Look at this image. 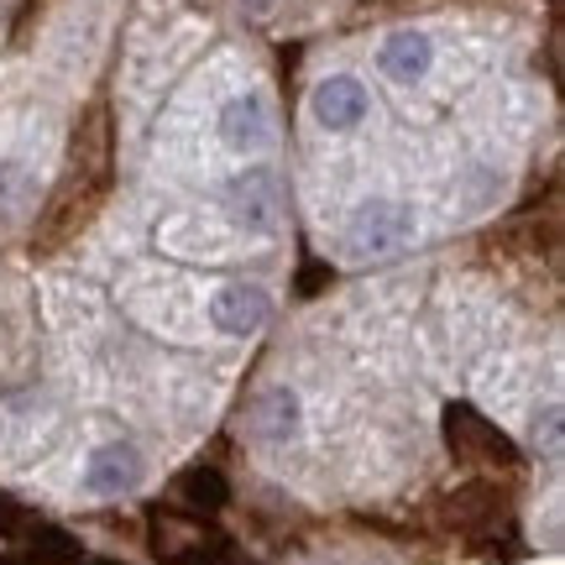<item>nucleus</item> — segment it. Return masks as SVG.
<instances>
[{
    "mask_svg": "<svg viewBox=\"0 0 565 565\" xmlns=\"http://www.w3.org/2000/svg\"><path fill=\"white\" fill-rule=\"evenodd\" d=\"M267 315H273V303L257 282H225L215 288V299H210V320L221 324L225 335H252V330H263Z\"/></svg>",
    "mask_w": 565,
    "mask_h": 565,
    "instance_id": "6",
    "label": "nucleus"
},
{
    "mask_svg": "<svg viewBox=\"0 0 565 565\" xmlns=\"http://www.w3.org/2000/svg\"><path fill=\"white\" fill-rule=\"evenodd\" d=\"M26 565H79V545L53 524L26 529Z\"/></svg>",
    "mask_w": 565,
    "mask_h": 565,
    "instance_id": "11",
    "label": "nucleus"
},
{
    "mask_svg": "<svg viewBox=\"0 0 565 565\" xmlns=\"http://www.w3.org/2000/svg\"><path fill=\"white\" fill-rule=\"evenodd\" d=\"M246 11H267V6H273V0H242Z\"/></svg>",
    "mask_w": 565,
    "mask_h": 565,
    "instance_id": "14",
    "label": "nucleus"
},
{
    "mask_svg": "<svg viewBox=\"0 0 565 565\" xmlns=\"http://www.w3.org/2000/svg\"><path fill=\"white\" fill-rule=\"evenodd\" d=\"M152 550H158L168 565H215L225 561V540L210 524H173V519H158V534H152Z\"/></svg>",
    "mask_w": 565,
    "mask_h": 565,
    "instance_id": "4",
    "label": "nucleus"
},
{
    "mask_svg": "<svg viewBox=\"0 0 565 565\" xmlns=\"http://www.w3.org/2000/svg\"><path fill=\"white\" fill-rule=\"evenodd\" d=\"M309 110H315V121L324 131H356L366 121V110H372V95H366V84L356 74H330V79L315 84Z\"/></svg>",
    "mask_w": 565,
    "mask_h": 565,
    "instance_id": "3",
    "label": "nucleus"
},
{
    "mask_svg": "<svg viewBox=\"0 0 565 565\" xmlns=\"http://www.w3.org/2000/svg\"><path fill=\"white\" fill-rule=\"evenodd\" d=\"M267 137H273V116L263 95H236L221 110V141L231 152H263Z\"/></svg>",
    "mask_w": 565,
    "mask_h": 565,
    "instance_id": "7",
    "label": "nucleus"
},
{
    "mask_svg": "<svg viewBox=\"0 0 565 565\" xmlns=\"http://www.w3.org/2000/svg\"><path fill=\"white\" fill-rule=\"evenodd\" d=\"M141 477V456L137 445H100L89 456V487L95 492H116V487H131Z\"/></svg>",
    "mask_w": 565,
    "mask_h": 565,
    "instance_id": "9",
    "label": "nucleus"
},
{
    "mask_svg": "<svg viewBox=\"0 0 565 565\" xmlns=\"http://www.w3.org/2000/svg\"><path fill=\"white\" fill-rule=\"evenodd\" d=\"M377 68H383L393 84H414L429 79V68H435V38L429 32H414V26H398V32H387L383 47H377Z\"/></svg>",
    "mask_w": 565,
    "mask_h": 565,
    "instance_id": "5",
    "label": "nucleus"
},
{
    "mask_svg": "<svg viewBox=\"0 0 565 565\" xmlns=\"http://www.w3.org/2000/svg\"><path fill=\"white\" fill-rule=\"evenodd\" d=\"M445 435H450V450H456L461 461H492V466L519 461V450H513V440H508L503 429L487 419V414L466 408V404H450V414H445Z\"/></svg>",
    "mask_w": 565,
    "mask_h": 565,
    "instance_id": "2",
    "label": "nucleus"
},
{
    "mask_svg": "<svg viewBox=\"0 0 565 565\" xmlns=\"http://www.w3.org/2000/svg\"><path fill=\"white\" fill-rule=\"evenodd\" d=\"M95 565H116V561H95Z\"/></svg>",
    "mask_w": 565,
    "mask_h": 565,
    "instance_id": "15",
    "label": "nucleus"
},
{
    "mask_svg": "<svg viewBox=\"0 0 565 565\" xmlns=\"http://www.w3.org/2000/svg\"><path fill=\"white\" fill-rule=\"evenodd\" d=\"M252 429H257L267 445H294L303 435L299 393H288V387H267L263 398L252 404Z\"/></svg>",
    "mask_w": 565,
    "mask_h": 565,
    "instance_id": "8",
    "label": "nucleus"
},
{
    "mask_svg": "<svg viewBox=\"0 0 565 565\" xmlns=\"http://www.w3.org/2000/svg\"><path fill=\"white\" fill-rule=\"evenodd\" d=\"M414 210L404 200H366L356 215H351V242L356 252H372V257H387V252H398V246L414 242Z\"/></svg>",
    "mask_w": 565,
    "mask_h": 565,
    "instance_id": "1",
    "label": "nucleus"
},
{
    "mask_svg": "<svg viewBox=\"0 0 565 565\" xmlns=\"http://www.w3.org/2000/svg\"><path fill=\"white\" fill-rule=\"evenodd\" d=\"M26 529V513H21V503H11L6 492H0V534H21Z\"/></svg>",
    "mask_w": 565,
    "mask_h": 565,
    "instance_id": "13",
    "label": "nucleus"
},
{
    "mask_svg": "<svg viewBox=\"0 0 565 565\" xmlns=\"http://www.w3.org/2000/svg\"><path fill=\"white\" fill-rule=\"evenodd\" d=\"M32 189H38L32 162L26 158H0V215H17L21 204L32 200Z\"/></svg>",
    "mask_w": 565,
    "mask_h": 565,
    "instance_id": "12",
    "label": "nucleus"
},
{
    "mask_svg": "<svg viewBox=\"0 0 565 565\" xmlns=\"http://www.w3.org/2000/svg\"><path fill=\"white\" fill-rule=\"evenodd\" d=\"M179 503L183 508H194V513H221L225 508V498H231V492H225V477L221 471H215V466H189V471H179Z\"/></svg>",
    "mask_w": 565,
    "mask_h": 565,
    "instance_id": "10",
    "label": "nucleus"
}]
</instances>
